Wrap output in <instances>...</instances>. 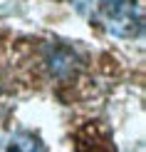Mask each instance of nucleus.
Wrapping results in <instances>:
<instances>
[{
	"instance_id": "1",
	"label": "nucleus",
	"mask_w": 146,
	"mask_h": 152,
	"mask_svg": "<svg viewBox=\"0 0 146 152\" xmlns=\"http://www.w3.org/2000/svg\"><path fill=\"white\" fill-rule=\"evenodd\" d=\"M92 25L117 37H139L144 30L141 8L134 0H72Z\"/></svg>"
},
{
	"instance_id": "2",
	"label": "nucleus",
	"mask_w": 146,
	"mask_h": 152,
	"mask_svg": "<svg viewBox=\"0 0 146 152\" xmlns=\"http://www.w3.org/2000/svg\"><path fill=\"white\" fill-rule=\"evenodd\" d=\"M3 152H47L42 140L32 132H15L3 145Z\"/></svg>"
},
{
	"instance_id": "3",
	"label": "nucleus",
	"mask_w": 146,
	"mask_h": 152,
	"mask_svg": "<svg viewBox=\"0 0 146 152\" xmlns=\"http://www.w3.org/2000/svg\"><path fill=\"white\" fill-rule=\"evenodd\" d=\"M74 62H77V58H74V53L67 50V48H55L52 53H50V58H47L50 70H52L57 77H67L69 72H74Z\"/></svg>"
}]
</instances>
